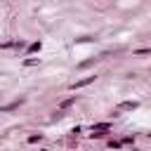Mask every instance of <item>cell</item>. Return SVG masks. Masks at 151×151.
<instances>
[{
  "label": "cell",
  "instance_id": "obj_2",
  "mask_svg": "<svg viewBox=\"0 0 151 151\" xmlns=\"http://www.w3.org/2000/svg\"><path fill=\"white\" fill-rule=\"evenodd\" d=\"M120 109H137V104L134 101H125V104H120Z\"/></svg>",
  "mask_w": 151,
  "mask_h": 151
},
{
  "label": "cell",
  "instance_id": "obj_1",
  "mask_svg": "<svg viewBox=\"0 0 151 151\" xmlns=\"http://www.w3.org/2000/svg\"><path fill=\"white\" fill-rule=\"evenodd\" d=\"M92 80H94V76H90V78H83V80H80V83H76L73 87H83V85H87V83H92Z\"/></svg>",
  "mask_w": 151,
  "mask_h": 151
}]
</instances>
